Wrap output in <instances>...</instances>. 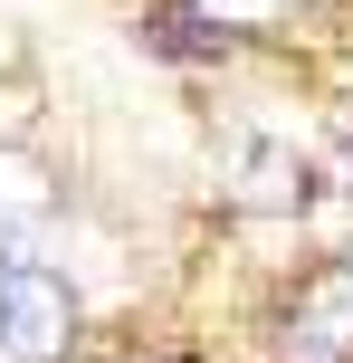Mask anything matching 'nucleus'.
<instances>
[{
  "mask_svg": "<svg viewBox=\"0 0 353 363\" xmlns=\"http://www.w3.org/2000/svg\"><path fill=\"white\" fill-rule=\"evenodd\" d=\"M38 201H48V191H38V172L19 163V153H0V258H19V230L38 220Z\"/></svg>",
  "mask_w": 353,
  "mask_h": 363,
  "instance_id": "nucleus-3",
  "label": "nucleus"
},
{
  "mask_svg": "<svg viewBox=\"0 0 353 363\" xmlns=\"http://www.w3.org/2000/svg\"><path fill=\"white\" fill-rule=\"evenodd\" d=\"M191 19H210V29H267V19H287V0H191Z\"/></svg>",
  "mask_w": 353,
  "mask_h": 363,
  "instance_id": "nucleus-4",
  "label": "nucleus"
},
{
  "mask_svg": "<svg viewBox=\"0 0 353 363\" xmlns=\"http://www.w3.org/2000/svg\"><path fill=\"white\" fill-rule=\"evenodd\" d=\"M76 345V296L38 258H0V363H67Z\"/></svg>",
  "mask_w": 353,
  "mask_h": 363,
  "instance_id": "nucleus-1",
  "label": "nucleus"
},
{
  "mask_svg": "<svg viewBox=\"0 0 353 363\" xmlns=\"http://www.w3.org/2000/svg\"><path fill=\"white\" fill-rule=\"evenodd\" d=\"M277 345H287V363H353V258H335L296 287Z\"/></svg>",
  "mask_w": 353,
  "mask_h": 363,
  "instance_id": "nucleus-2",
  "label": "nucleus"
}]
</instances>
